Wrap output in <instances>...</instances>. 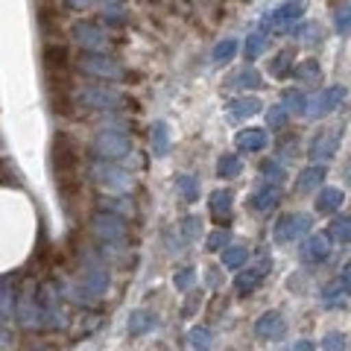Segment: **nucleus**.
<instances>
[{
  "instance_id": "1",
  "label": "nucleus",
  "mask_w": 351,
  "mask_h": 351,
  "mask_svg": "<svg viewBox=\"0 0 351 351\" xmlns=\"http://www.w3.org/2000/svg\"><path fill=\"white\" fill-rule=\"evenodd\" d=\"M91 232H94V237L100 240L103 246H123L129 228H126V223H123V217H120V214H114V211H97L91 217Z\"/></svg>"
},
{
  "instance_id": "2",
  "label": "nucleus",
  "mask_w": 351,
  "mask_h": 351,
  "mask_svg": "<svg viewBox=\"0 0 351 351\" xmlns=\"http://www.w3.org/2000/svg\"><path fill=\"white\" fill-rule=\"evenodd\" d=\"M53 167H56L59 188L68 191L76 176V144L71 135H56L53 141Z\"/></svg>"
},
{
  "instance_id": "3",
  "label": "nucleus",
  "mask_w": 351,
  "mask_h": 351,
  "mask_svg": "<svg viewBox=\"0 0 351 351\" xmlns=\"http://www.w3.org/2000/svg\"><path fill=\"white\" fill-rule=\"evenodd\" d=\"M94 182L100 184L106 193H129L132 191V176L126 170L114 167V164H94Z\"/></svg>"
},
{
  "instance_id": "4",
  "label": "nucleus",
  "mask_w": 351,
  "mask_h": 351,
  "mask_svg": "<svg viewBox=\"0 0 351 351\" xmlns=\"http://www.w3.org/2000/svg\"><path fill=\"white\" fill-rule=\"evenodd\" d=\"M269 269H272V258L269 255H261L252 267H240V272H237V278H234V290L240 293V295H249L252 290L258 287V284L269 276Z\"/></svg>"
},
{
  "instance_id": "5",
  "label": "nucleus",
  "mask_w": 351,
  "mask_h": 351,
  "mask_svg": "<svg viewBox=\"0 0 351 351\" xmlns=\"http://www.w3.org/2000/svg\"><path fill=\"white\" fill-rule=\"evenodd\" d=\"M311 234V214H284L276 223V240L278 243H295Z\"/></svg>"
},
{
  "instance_id": "6",
  "label": "nucleus",
  "mask_w": 351,
  "mask_h": 351,
  "mask_svg": "<svg viewBox=\"0 0 351 351\" xmlns=\"http://www.w3.org/2000/svg\"><path fill=\"white\" fill-rule=\"evenodd\" d=\"M94 152L108 161L123 158L132 152V141L126 135H120V132H103V135H97V141H94Z\"/></svg>"
},
{
  "instance_id": "7",
  "label": "nucleus",
  "mask_w": 351,
  "mask_h": 351,
  "mask_svg": "<svg viewBox=\"0 0 351 351\" xmlns=\"http://www.w3.org/2000/svg\"><path fill=\"white\" fill-rule=\"evenodd\" d=\"M80 284H82V290L91 295V299H103V295L108 293V269L103 267V263H94V261L85 263Z\"/></svg>"
},
{
  "instance_id": "8",
  "label": "nucleus",
  "mask_w": 351,
  "mask_h": 351,
  "mask_svg": "<svg viewBox=\"0 0 351 351\" xmlns=\"http://www.w3.org/2000/svg\"><path fill=\"white\" fill-rule=\"evenodd\" d=\"M18 319H21V325H24L27 331H32V328H44L41 299L32 290H27L24 295H21V302H18Z\"/></svg>"
},
{
  "instance_id": "9",
  "label": "nucleus",
  "mask_w": 351,
  "mask_h": 351,
  "mask_svg": "<svg viewBox=\"0 0 351 351\" xmlns=\"http://www.w3.org/2000/svg\"><path fill=\"white\" fill-rule=\"evenodd\" d=\"M255 334H258V339L276 343V339H281L284 334H287V322H284V316H281L278 311H267V313H261V316H258Z\"/></svg>"
},
{
  "instance_id": "10",
  "label": "nucleus",
  "mask_w": 351,
  "mask_h": 351,
  "mask_svg": "<svg viewBox=\"0 0 351 351\" xmlns=\"http://www.w3.org/2000/svg\"><path fill=\"white\" fill-rule=\"evenodd\" d=\"M38 299H41V311H44V325H50V328L64 325L62 302H59V293H56L53 284H44L41 293H38Z\"/></svg>"
},
{
  "instance_id": "11",
  "label": "nucleus",
  "mask_w": 351,
  "mask_h": 351,
  "mask_svg": "<svg viewBox=\"0 0 351 351\" xmlns=\"http://www.w3.org/2000/svg\"><path fill=\"white\" fill-rule=\"evenodd\" d=\"M80 103L91 106V108H112L120 103V94L112 91V88H103V85H88V88H82Z\"/></svg>"
},
{
  "instance_id": "12",
  "label": "nucleus",
  "mask_w": 351,
  "mask_h": 351,
  "mask_svg": "<svg viewBox=\"0 0 351 351\" xmlns=\"http://www.w3.org/2000/svg\"><path fill=\"white\" fill-rule=\"evenodd\" d=\"M302 255H304L307 263H322L328 255H331V237L328 234H307L304 246H302Z\"/></svg>"
},
{
  "instance_id": "13",
  "label": "nucleus",
  "mask_w": 351,
  "mask_h": 351,
  "mask_svg": "<svg viewBox=\"0 0 351 351\" xmlns=\"http://www.w3.org/2000/svg\"><path fill=\"white\" fill-rule=\"evenodd\" d=\"M343 199L346 196L339 188H322L319 193H316V214H337Z\"/></svg>"
},
{
  "instance_id": "14",
  "label": "nucleus",
  "mask_w": 351,
  "mask_h": 351,
  "mask_svg": "<svg viewBox=\"0 0 351 351\" xmlns=\"http://www.w3.org/2000/svg\"><path fill=\"white\" fill-rule=\"evenodd\" d=\"M232 208H234L232 191H214L211 193V214L219 219V223H228V219H232Z\"/></svg>"
},
{
  "instance_id": "15",
  "label": "nucleus",
  "mask_w": 351,
  "mask_h": 351,
  "mask_svg": "<svg viewBox=\"0 0 351 351\" xmlns=\"http://www.w3.org/2000/svg\"><path fill=\"white\" fill-rule=\"evenodd\" d=\"M156 328V313L152 311H135V313H129V319H126V331L129 337H141V334H147Z\"/></svg>"
},
{
  "instance_id": "16",
  "label": "nucleus",
  "mask_w": 351,
  "mask_h": 351,
  "mask_svg": "<svg viewBox=\"0 0 351 351\" xmlns=\"http://www.w3.org/2000/svg\"><path fill=\"white\" fill-rule=\"evenodd\" d=\"M18 316V295L12 287H0V325H12Z\"/></svg>"
},
{
  "instance_id": "17",
  "label": "nucleus",
  "mask_w": 351,
  "mask_h": 351,
  "mask_svg": "<svg viewBox=\"0 0 351 351\" xmlns=\"http://www.w3.org/2000/svg\"><path fill=\"white\" fill-rule=\"evenodd\" d=\"M82 71H88V73H94V76H120V68L117 64H112L108 59H100V56H88L85 62H82Z\"/></svg>"
},
{
  "instance_id": "18",
  "label": "nucleus",
  "mask_w": 351,
  "mask_h": 351,
  "mask_svg": "<svg viewBox=\"0 0 351 351\" xmlns=\"http://www.w3.org/2000/svg\"><path fill=\"white\" fill-rule=\"evenodd\" d=\"M246 258H249V249L240 246V243H228L223 249V267L226 269H240L246 263Z\"/></svg>"
},
{
  "instance_id": "19",
  "label": "nucleus",
  "mask_w": 351,
  "mask_h": 351,
  "mask_svg": "<svg viewBox=\"0 0 351 351\" xmlns=\"http://www.w3.org/2000/svg\"><path fill=\"white\" fill-rule=\"evenodd\" d=\"M263 144H267V135H263L261 129H246L237 135V147L243 152H258V149H263Z\"/></svg>"
},
{
  "instance_id": "20",
  "label": "nucleus",
  "mask_w": 351,
  "mask_h": 351,
  "mask_svg": "<svg viewBox=\"0 0 351 351\" xmlns=\"http://www.w3.org/2000/svg\"><path fill=\"white\" fill-rule=\"evenodd\" d=\"M176 188H179L184 202H199V182H196L193 176H188V173L176 176Z\"/></svg>"
},
{
  "instance_id": "21",
  "label": "nucleus",
  "mask_w": 351,
  "mask_h": 351,
  "mask_svg": "<svg viewBox=\"0 0 351 351\" xmlns=\"http://www.w3.org/2000/svg\"><path fill=\"white\" fill-rule=\"evenodd\" d=\"M328 237H334L339 240V243H348L351 240V217H334L331 219V228H328Z\"/></svg>"
},
{
  "instance_id": "22",
  "label": "nucleus",
  "mask_w": 351,
  "mask_h": 351,
  "mask_svg": "<svg viewBox=\"0 0 351 351\" xmlns=\"http://www.w3.org/2000/svg\"><path fill=\"white\" fill-rule=\"evenodd\" d=\"M334 149H337V138H334V135H325V138H319V141H313L311 156L319 158V161H328V158L334 156Z\"/></svg>"
},
{
  "instance_id": "23",
  "label": "nucleus",
  "mask_w": 351,
  "mask_h": 351,
  "mask_svg": "<svg viewBox=\"0 0 351 351\" xmlns=\"http://www.w3.org/2000/svg\"><path fill=\"white\" fill-rule=\"evenodd\" d=\"M322 179H325V170H322V167H307V170L299 176L295 188H299V191H313L316 184H322Z\"/></svg>"
},
{
  "instance_id": "24",
  "label": "nucleus",
  "mask_w": 351,
  "mask_h": 351,
  "mask_svg": "<svg viewBox=\"0 0 351 351\" xmlns=\"http://www.w3.org/2000/svg\"><path fill=\"white\" fill-rule=\"evenodd\" d=\"M278 188H261V191H255V196H252V205L258 208V211H267V208H272L278 202Z\"/></svg>"
},
{
  "instance_id": "25",
  "label": "nucleus",
  "mask_w": 351,
  "mask_h": 351,
  "mask_svg": "<svg viewBox=\"0 0 351 351\" xmlns=\"http://www.w3.org/2000/svg\"><path fill=\"white\" fill-rule=\"evenodd\" d=\"M228 243H232V234H228V228H214L211 234L205 240V249L208 252H223Z\"/></svg>"
},
{
  "instance_id": "26",
  "label": "nucleus",
  "mask_w": 351,
  "mask_h": 351,
  "mask_svg": "<svg viewBox=\"0 0 351 351\" xmlns=\"http://www.w3.org/2000/svg\"><path fill=\"white\" fill-rule=\"evenodd\" d=\"M167 126L164 123H156L152 126V152L161 158V156H167Z\"/></svg>"
},
{
  "instance_id": "27",
  "label": "nucleus",
  "mask_w": 351,
  "mask_h": 351,
  "mask_svg": "<svg viewBox=\"0 0 351 351\" xmlns=\"http://www.w3.org/2000/svg\"><path fill=\"white\" fill-rule=\"evenodd\" d=\"M217 173L223 176V179H237L240 176V158L237 156H223L217 164Z\"/></svg>"
},
{
  "instance_id": "28",
  "label": "nucleus",
  "mask_w": 351,
  "mask_h": 351,
  "mask_svg": "<svg viewBox=\"0 0 351 351\" xmlns=\"http://www.w3.org/2000/svg\"><path fill=\"white\" fill-rule=\"evenodd\" d=\"M196 281V269L193 267H182L179 272H176V276H173V284H176V290H191V284Z\"/></svg>"
},
{
  "instance_id": "29",
  "label": "nucleus",
  "mask_w": 351,
  "mask_h": 351,
  "mask_svg": "<svg viewBox=\"0 0 351 351\" xmlns=\"http://www.w3.org/2000/svg\"><path fill=\"white\" fill-rule=\"evenodd\" d=\"M191 343H193V348L208 351V346H211V331H208L205 325H196V328H191Z\"/></svg>"
},
{
  "instance_id": "30",
  "label": "nucleus",
  "mask_w": 351,
  "mask_h": 351,
  "mask_svg": "<svg viewBox=\"0 0 351 351\" xmlns=\"http://www.w3.org/2000/svg\"><path fill=\"white\" fill-rule=\"evenodd\" d=\"M337 100H343V91H328V94H322V97H319V106H313V114L331 112Z\"/></svg>"
},
{
  "instance_id": "31",
  "label": "nucleus",
  "mask_w": 351,
  "mask_h": 351,
  "mask_svg": "<svg viewBox=\"0 0 351 351\" xmlns=\"http://www.w3.org/2000/svg\"><path fill=\"white\" fill-rule=\"evenodd\" d=\"M343 348H346V334L339 331H331L322 339V351H343Z\"/></svg>"
},
{
  "instance_id": "32",
  "label": "nucleus",
  "mask_w": 351,
  "mask_h": 351,
  "mask_svg": "<svg viewBox=\"0 0 351 351\" xmlns=\"http://www.w3.org/2000/svg\"><path fill=\"white\" fill-rule=\"evenodd\" d=\"M199 232H202V219L199 217H188L182 223V234L188 240H196V237H199Z\"/></svg>"
},
{
  "instance_id": "33",
  "label": "nucleus",
  "mask_w": 351,
  "mask_h": 351,
  "mask_svg": "<svg viewBox=\"0 0 351 351\" xmlns=\"http://www.w3.org/2000/svg\"><path fill=\"white\" fill-rule=\"evenodd\" d=\"M337 281H339V287H343V293L351 295V269H346V272H343V278H337Z\"/></svg>"
},
{
  "instance_id": "34",
  "label": "nucleus",
  "mask_w": 351,
  "mask_h": 351,
  "mask_svg": "<svg viewBox=\"0 0 351 351\" xmlns=\"http://www.w3.org/2000/svg\"><path fill=\"white\" fill-rule=\"evenodd\" d=\"M263 173H267V179H269V176H272V179H281V167H278V164H263Z\"/></svg>"
},
{
  "instance_id": "35",
  "label": "nucleus",
  "mask_w": 351,
  "mask_h": 351,
  "mask_svg": "<svg viewBox=\"0 0 351 351\" xmlns=\"http://www.w3.org/2000/svg\"><path fill=\"white\" fill-rule=\"evenodd\" d=\"M290 351H313V343L311 339H299V343H293Z\"/></svg>"
},
{
  "instance_id": "36",
  "label": "nucleus",
  "mask_w": 351,
  "mask_h": 351,
  "mask_svg": "<svg viewBox=\"0 0 351 351\" xmlns=\"http://www.w3.org/2000/svg\"><path fill=\"white\" fill-rule=\"evenodd\" d=\"M269 123H272V126H281V123H284V114L278 112V108H276V112L269 114Z\"/></svg>"
}]
</instances>
